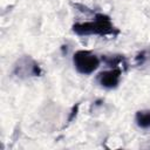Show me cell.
Listing matches in <instances>:
<instances>
[{"label":"cell","instance_id":"cell-4","mask_svg":"<svg viewBox=\"0 0 150 150\" xmlns=\"http://www.w3.org/2000/svg\"><path fill=\"white\" fill-rule=\"evenodd\" d=\"M136 123L141 128H150V110H142L136 114Z\"/></svg>","mask_w":150,"mask_h":150},{"label":"cell","instance_id":"cell-3","mask_svg":"<svg viewBox=\"0 0 150 150\" xmlns=\"http://www.w3.org/2000/svg\"><path fill=\"white\" fill-rule=\"evenodd\" d=\"M121 77V69L112 68L107 71H102L97 75V82L104 88H115Z\"/></svg>","mask_w":150,"mask_h":150},{"label":"cell","instance_id":"cell-1","mask_svg":"<svg viewBox=\"0 0 150 150\" xmlns=\"http://www.w3.org/2000/svg\"><path fill=\"white\" fill-rule=\"evenodd\" d=\"M73 30L79 35H116L118 30L112 26L110 19L107 15L97 14L94 21L75 23L73 26Z\"/></svg>","mask_w":150,"mask_h":150},{"label":"cell","instance_id":"cell-2","mask_svg":"<svg viewBox=\"0 0 150 150\" xmlns=\"http://www.w3.org/2000/svg\"><path fill=\"white\" fill-rule=\"evenodd\" d=\"M73 62L76 70L84 75L91 74L94 70L97 69L100 64L98 57L89 50H77L74 54Z\"/></svg>","mask_w":150,"mask_h":150}]
</instances>
